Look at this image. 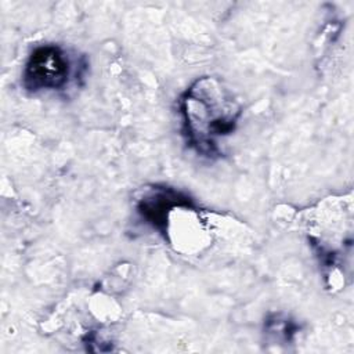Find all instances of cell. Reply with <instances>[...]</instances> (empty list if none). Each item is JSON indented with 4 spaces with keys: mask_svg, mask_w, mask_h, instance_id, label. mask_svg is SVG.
Wrapping results in <instances>:
<instances>
[{
    "mask_svg": "<svg viewBox=\"0 0 354 354\" xmlns=\"http://www.w3.org/2000/svg\"><path fill=\"white\" fill-rule=\"evenodd\" d=\"M75 75V62L59 44L46 43L33 47L22 69V86L33 94L65 90Z\"/></svg>",
    "mask_w": 354,
    "mask_h": 354,
    "instance_id": "cell-2",
    "label": "cell"
},
{
    "mask_svg": "<svg viewBox=\"0 0 354 354\" xmlns=\"http://www.w3.org/2000/svg\"><path fill=\"white\" fill-rule=\"evenodd\" d=\"M178 109L187 144L206 158L220 156V144L242 116V105L217 77L201 76L181 94Z\"/></svg>",
    "mask_w": 354,
    "mask_h": 354,
    "instance_id": "cell-1",
    "label": "cell"
},
{
    "mask_svg": "<svg viewBox=\"0 0 354 354\" xmlns=\"http://www.w3.org/2000/svg\"><path fill=\"white\" fill-rule=\"evenodd\" d=\"M177 207H192V201L181 191L166 185L148 188L137 202V212L141 218L165 236L167 234L169 216Z\"/></svg>",
    "mask_w": 354,
    "mask_h": 354,
    "instance_id": "cell-3",
    "label": "cell"
}]
</instances>
